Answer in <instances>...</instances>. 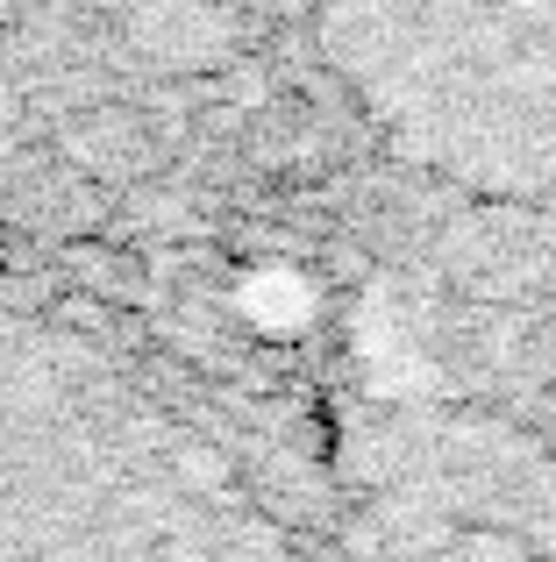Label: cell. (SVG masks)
I'll list each match as a JSON object with an SVG mask.
<instances>
[{
	"label": "cell",
	"instance_id": "obj_4",
	"mask_svg": "<svg viewBox=\"0 0 556 562\" xmlns=\"http://www.w3.org/2000/svg\"><path fill=\"white\" fill-rule=\"evenodd\" d=\"M371 157L449 200H556V8H307Z\"/></svg>",
	"mask_w": 556,
	"mask_h": 562
},
{
	"label": "cell",
	"instance_id": "obj_2",
	"mask_svg": "<svg viewBox=\"0 0 556 562\" xmlns=\"http://www.w3.org/2000/svg\"><path fill=\"white\" fill-rule=\"evenodd\" d=\"M0 562H335L329 435L108 292L0 271Z\"/></svg>",
	"mask_w": 556,
	"mask_h": 562
},
{
	"label": "cell",
	"instance_id": "obj_1",
	"mask_svg": "<svg viewBox=\"0 0 556 562\" xmlns=\"http://www.w3.org/2000/svg\"><path fill=\"white\" fill-rule=\"evenodd\" d=\"M371 192L307 8H0V271L108 292L321 420Z\"/></svg>",
	"mask_w": 556,
	"mask_h": 562
},
{
	"label": "cell",
	"instance_id": "obj_3",
	"mask_svg": "<svg viewBox=\"0 0 556 562\" xmlns=\"http://www.w3.org/2000/svg\"><path fill=\"white\" fill-rule=\"evenodd\" d=\"M343 398L471 406L556 449V200H449L378 165L335 292Z\"/></svg>",
	"mask_w": 556,
	"mask_h": 562
}]
</instances>
